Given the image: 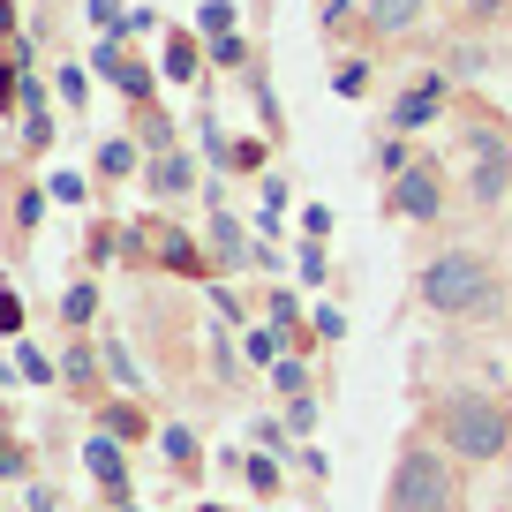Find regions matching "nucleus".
<instances>
[{
	"mask_svg": "<svg viewBox=\"0 0 512 512\" xmlns=\"http://www.w3.org/2000/svg\"><path fill=\"white\" fill-rule=\"evenodd\" d=\"M407 294L437 324H482V332L512 324V264L490 241H437L407 272Z\"/></svg>",
	"mask_w": 512,
	"mask_h": 512,
	"instance_id": "obj_1",
	"label": "nucleus"
},
{
	"mask_svg": "<svg viewBox=\"0 0 512 512\" xmlns=\"http://www.w3.org/2000/svg\"><path fill=\"white\" fill-rule=\"evenodd\" d=\"M422 430L467 467H505L512 460V400L490 384H437L422 400Z\"/></svg>",
	"mask_w": 512,
	"mask_h": 512,
	"instance_id": "obj_2",
	"label": "nucleus"
},
{
	"mask_svg": "<svg viewBox=\"0 0 512 512\" xmlns=\"http://www.w3.org/2000/svg\"><path fill=\"white\" fill-rule=\"evenodd\" d=\"M377 512H475L467 460H452L430 430H407L400 452H392V475H384V505Z\"/></svg>",
	"mask_w": 512,
	"mask_h": 512,
	"instance_id": "obj_3",
	"label": "nucleus"
},
{
	"mask_svg": "<svg viewBox=\"0 0 512 512\" xmlns=\"http://www.w3.org/2000/svg\"><path fill=\"white\" fill-rule=\"evenodd\" d=\"M505 196H512V136L497 121H475L460 136V204H475V219H482Z\"/></svg>",
	"mask_w": 512,
	"mask_h": 512,
	"instance_id": "obj_4",
	"label": "nucleus"
},
{
	"mask_svg": "<svg viewBox=\"0 0 512 512\" xmlns=\"http://www.w3.org/2000/svg\"><path fill=\"white\" fill-rule=\"evenodd\" d=\"M452 196H460V189L445 181V166H437L430 151H415V166H407L400 181H384V211L407 219V226H445Z\"/></svg>",
	"mask_w": 512,
	"mask_h": 512,
	"instance_id": "obj_5",
	"label": "nucleus"
},
{
	"mask_svg": "<svg viewBox=\"0 0 512 512\" xmlns=\"http://www.w3.org/2000/svg\"><path fill=\"white\" fill-rule=\"evenodd\" d=\"M452 106V76L445 68H415L400 91L384 98V136H415V128H437Z\"/></svg>",
	"mask_w": 512,
	"mask_h": 512,
	"instance_id": "obj_6",
	"label": "nucleus"
},
{
	"mask_svg": "<svg viewBox=\"0 0 512 512\" xmlns=\"http://www.w3.org/2000/svg\"><path fill=\"white\" fill-rule=\"evenodd\" d=\"M430 8H437V0H362V38H369V46H400V38L422 31Z\"/></svg>",
	"mask_w": 512,
	"mask_h": 512,
	"instance_id": "obj_7",
	"label": "nucleus"
},
{
	"mask_svg": "<svg viewBox=\"0 0 512 512\" xmlns=\"http://www.w3.org/2000/svg\"><path fill=\"white\" fill-rule=\"evenodd\" d=\"M91 68L113 83V91H128L136 106H151V91H159V83H151V68L136 61V53H128L121 38H98V46H91Z\"/></svg>",
	"mask_w": 512,
	"mask_h": 512,
	"instance_id": "obj_8",
	"label": "nucleus"
},
{
	"mask_svg": "<svg viewBox=\"0 0 512 512\" xmlns=\"http://www.w3.org/2000/svg\"><path fill=\"white\" fill-rule=\"evenodd\" d=\"M144 189L151 196H159V204H181V196H196V159H189V151H151V159H144Z\"/></svg>",
	"mask_w": 512,
	"mask_h": 512,
	"instance_id": "obj_9",
	"label": "nucleus"
},
{
	"mask_svg": "<svg viewBox=\"0 0 512 512\" xmlns=\"http://www.w3.org/2000/svg\"><path fill=\"white\" fill-rule=\"evenodd\" d=\"M204 241H211V264L219 272H241V264H256V249H249V234H241V219L211 196V226H204Z\"/></svg>",
	"mask_w": 512,
	"mask_h": 512,
	"instance_id": "obj_10",
	"label": "nucleus"
},
{
	"mask_svg": "<svg viewBox=\"0 0 512 512\" xmlns=\"http://www.w3.org/2000/svg\"><path fill=\"white\" fill-rule=\"evenodd\" d=\"M83 467L98 475L106 505H128V460H121V437H106V430H98L91 445H83Z\"/></svg>",
	"mask_w": 512,
	"mask_h": 512,
	"instance_id": "obj_11",
	"label": "nucleus"
},
{
	"mask_svg": "<svg viewBox=\"0 0 512 512\" xmlns=\"http://www.w3.org/2000/svg\"><path fill=\"white\" fill-rule=\"evenodd\" d=\"M317 31H324V46L347 53V38L362 31V0H317Z\"/></svg>",
	"mask_w": 512,
	"mask_h": 512,
	"instance_id": "obj_12",
	"label": "nucleus"
},
{
	"mask_svg": "<svg viewBox=\"0 0 512 512\" xmlns=\"http://www.w3.org/2000/svg\"><path fill=\"white\" fill-rule=\"evenodd\" d=\"M144 159H151V151L136 144V136H106V144H98V181H128Z\"/></svg>",
	"mask_w": 512,
	"mask_h": 512,
	"instance_id": "obj_13",
	"label": "nucleus"
},
{
	"mask_svg": "<svg viewBox=\"0 0 512 512\" xmlns=\"http://www.w3.org/2000/svg\"><path fill=\"white\" fill-rule=\"evenodd\" d=\"M332 91L339 98H369L377 91V61H369V53H339L332 61Z\"/></svg>",
	"mask_w": 512,
	"mask_h": 512,
	"instance_id": "obj_14",
	"label": "nucleus"
},
{
	"mask_svg": "<svg viewBox=\"0 0 512 512\" xmlns=\"http://www.w3.org/2000/svg\"><path fill=\"white\" fill-rule=\"evenodd\" d=\"M98 430H106V437H121V445H136V437H151V422H144V407L106 400V407H98Z\"/></svg>",
	"mask_w": 512,
	"mask_h": 512,
	"instance_id": "obj_15",
	"label": "nucleus"
},
{
	"mask_svg": "<svg viewBox=\"0 0 512 512\" xmlns=\"http://www.w3.org/2000/svg\"><path fill=\"white\" fill-rule=\"evenodd\" d=\"M241 475H249L256 497H279V490H287V460H279V452H249V460H241Z\"/></svg>",
	"mask_w": 512,
	"mask_h": 512,
	"instance_id": "obj_16",
	"label": "nucleus"
},
{
	"mask_svg": "<svg viewBox=\"0 0 512 512\" xmlns=\"http://www.w3.org/2000/svg\"><path fill=\"white\" fill-rule=\"evenodd\" d=\"M166 76H174V83L204 76V61H196V31H166Z\"/></svg>",
	"mask_w": 512,
	"mask_h": 512,
	"instance_id": "obj_17",
	"label": "nucleus"
},
{
	"mask_svg": "<svg viewBox=\"0 0 512 512\" xmlns=\"http://www.w3.org/2000/svg\"><path fill=\"white\" fill-rule=\"evenodd\" d=\"M369 166H377L384 181H400L407 166H415V136H377V151H369Z\"/></svg>",
	"mask_w": 512,
	"mask_h": 512,
	"instance_id": "obj_18",
	"label": "nucleus"
},
{
	"mask_svg": "<svg viewBox=\"0 0 512 512\" xmlns=\"http://www.w3.org/2000/svg\"><path fill=\"white\" fill-rule=\"evenodd\" d=\"M241 354H249L256 369H272L279 354H294V347H287V332H279V324H249V339H241Z\"/></svg>",
	"mask_w": 512,
	"mask_h": 512,
	"instance_id": "obj_19",
	"label": "nucleus"
},
{
	"mask_svg": "<svg viewBox=\"0 0 512 512\" xmlns=\"http://www.w3.org/2000/svg\"><path fill=\"white\" fill-rule=\"evenodd\" d=\"M159 445H166V460H174L181 475H204V452H196V430H181V422H166V430H159Z\"/></svg>",
	"mask_w": 512,
	"mask_h": 512,
	"instance_id": "obj_20",
	"label": "nucleus"
},
{
	"mask_svg": "<svg viewBox=\"0 0 512 512\" xmlns=\"http://www.w3.org/2000/svg\"><path fill=\"white\" fill-rule=\"evenodd\" d=\"M98 369H106V354H98V347H83V339L61 354V377L76 384V392H91V384H98Z\"/></svg>",
	"mask_w": 512,
	"mask_h": 512,
	"instance_id": "obj_21",
	"label": "nucleus"
},
{
	"mask_svg": "<svg viewBox=\"0 0 512 512\" xmlns=\"http://www.w3.org/2000/svg\"><path fill=\"white\" fill-rule=\"evenodd\" d=\"M98 354H106V377L121 384V392H144V369H136V354H128L121 339H106V347H98Z\"/></svg>",
	"mask_w": 512,
	"mask_h": 512,
	"instance_id": "obj_22",
	"label": "nucleus"
},
{
	"mask_svg": "<svg viewBox=\"0 0 512 512\" xmlns=\"http://www.w3.org/2000/svg\"><path fill=\"white\" fill-rule=\"evenodd\" d=\"M272 392L302 400V392H309V354H279V362H272Z\"/></svg>",
	"mask_w": 512,
	"mask_h": 512,
	"instance_id": "obj_23",
	"label": "nucleus"
},
{
	"mask_svg": "<svg viewBox=\"0 0 512 512\" xmlns=\"http://www.w3.org/2000/svg\"><path fill=\"white\" fill-rule=\"evenodd\" d=\"M91 317H98V287H91V279H76V287L61 294V324H76V332H83Z\"/></svg>",
	"mask_w": 512,
	"mask_h": 512,
	"instance_id": "obj_24",
	"label": "nucleus"
},
{
	"mask_svg": "<svg viewBox=\"0 0 512 512\" xmlns=\"http://www.w3.org/2000/svg\"><path fill=\"white\" fill-rule=\"evenodd\" d=\"M482 68H490V46H482V38H475V46H452V53H445V76H452V83L482 76Z\"/></svg>",
	"mask_w": 512,
	"mask_h": 512,
	"instance_id": "obj_25",
	"label": "nucleus"
},
{
	"mask_svg": "<svg viewBox=\"0 0 512 512\" xmlns=\"http://www.w3.org/2000/svg\"><path fill=\"white\" fill-rule=\"evenodd\" d=\"M196 31L219 46V38H234V0H204V16H196Z\"/></svg>",
	"mask_w": 512,
	"mask_h": 512,
	"instance_id": "obj_26",
	"label": "nucleus"
},
{
	"mask_svg": "<svg viewBox=\"0 0 512 512\" xmlns=\"http://www.w3.org/2000/svg\"><path fill=\"white\" fill-rule=\"evenodd\" d=\"M505 16H512V0H467V8H460L467 31H490V23H505Z\"/></svg>",
	"mask_w": 512,
	"mask_h": 512,
	"instance_id": "obj_27",
	"label": "nucleus"
},
{
	"mask_svg": "<svg viewBox=\"0 0 512 512\" xmlns=\"http://www.w3.org/2000/svg\"><path fill=\"white\" fill-rule=\"evenodd\" d=\"M279 422H287L294 437H309V430H317V392H302V400H287V415H279Z\"/></svg>",
	"mask_w": 512,
	"mask_h": 512,
	"instance_id": "obj_28",
	"label": "nucleus"
},
{
	"mask_svg": "<svg viewBox=\"0 0 512 512\" xmlns=\"http://www.w3.org/2000/svg\"><path fill=\"white\" fill-rule=\"evenodd\" d=\"M23 475H31V452L16 437H0V482H23Z\"/></svg>",
	"mask_w": 512,
	"mask_h": 512,
	"instance_id": "obj_29",
	"label": "nucleus"
},
{
	"mask_svg": "<svg viewBox=\"0 0 512 512\" xmlns=\"http://www.w3.org/2000/svg\"><path fill=\"white\" fill-rule=\"evenodd\" d=\"M16 369H23L31 384H53V377H61V369H53V362H46L38 347H16Z\"/></svg>",
	"mask_w": 512,
	"mask_h": 512,
	"instance_id": "obj_30",
	"label": "nucleus"
},
{
	"mask_svg": "<svg viewBox=\"0 0 512 512\" xmlns=\"http://www.w3.org/2000/svg\"><path fill=\"white\" fill-rule=\"evenodd\" d=\"M317 339H324V347H339V339H347V317H339V309H332V302H324V309H317Z\"/></svg>",
	"mask_w": 512,
	"mask_h": 512,
	"instance_id": "obj_31",
	"label": "nucleus"
},
{
	"mask_svg": "<svg viewBox=\"0 0 512 512\" xmlns=\"http://www.w3.org/2000/svg\"><path fill=\"white\" fill-rule=\"evenodd\" d=\"M211 61H219V68H249V46H241V31L219 38V46H211Z\"/></svg>",
	"mask_w": 512,
	"mask_h": 512,
	"instance_id": "obj_32",
	"label": "nucleus"
},
{
	"mask_svg": "<svg viewBox=\"0 0 512 512\" xmlns=\"http://www.w3.org/2000/svg\"><path fill=\"white\" fill-rule=\"evenodd\" d=\"M46 196H53V204H83V174H53Z\"/></svg>",
	"mask_w": 512,
	"mask_h": 512,
	"instance_id": "obj_33",
	"label": "nucleus"
},
{
	"mask_svg": "<svg viewBox=\"0 0 512 512\" xmlns=\"http://www.w3.org/2000/svg\"><path fill=\"white\" fill-rule=\"evenodd\" d=\"M38 211H46V189H23V196H16V226H23V234L38 226Z\"/></svg>",
	"mask_w": 512,
	"mask_h": 512,
	"instance_id": "obj_34",
	"label": "nucleus"
},
{
	"mask_svg": "<svg viewBox=\"0 0 512 512\" xmlns=\"http://www.w3.org/2000/svg\"><path fill=\"white\" fill-rule=\"evenodd\" d=\"M0 332H23V302L8 287H0Z\"/></svg>",
	"mask_w": 512,
	"mask_h": 512,
	"instance_id": "obj_35",
	"label": "nucleus"
},
{
	"mask_svg": "<svg viewBox=\"0 0 512 512\" xmlns=\"http://www.w3.org/2000/svg\"><path fill=\"white\" fill-rule=\"evenodd\" d=\"M83 91H91V83H83V68H61V98H68V106H83Z\"/></svg>",
	"mask_w": 512,
	"mask_h": 512,
	"instance_id": "obj_36",
	"label": "nucleus"
},
{
	"mask_svg": "<svg viewBox=\"0 0 512 512\" xmlns=\"http://www.w3.org/2000/svg\"><path fill=\"white\" fill-rule=\"evenodd\" d=\"M302 226H309V241H324V234H332V211H324V204H309V211H302Z\"/></svg>",
	"mask_w": 512,
	"mask_h": 512,
	"instance_id": "obj_37",
	"label": "nucleus"
},
{
	"mask_svg": "<svg viewBox=\"0 0 512 512\" xmlns=\"http://www.w3.org/2000/svg\"><path fill=\"white\" fill-rule=\"evenodd\" d=\"M0 38H16V0H0Z\"/></svg>",
	"mask_w": 512,
	"mask_h": 512,
	"instance_id": "obj_38",
	"label": "nucleus"
},
{
	"mask_svg": "<svg viewBox=\"0 0 512 512\" xmlns=\"http://www.w3.org/2000/svg\"><path fill=\"white\" fill-rule=\"evenodd\" d=\"M437 8H452V16H460V8H467V0H437Z\"/></svg>",
	"mask_w": 512,
	"mask_h": 512,
	"instance_id": "obj_39",
	"label": "nucleus"
},
{
	"mask_svg": "<svg viewBox=\"0 0 512 512\" xmlns=\"http://www.w3.org/2000/svg\"><path fill=\"white\" fill-rule=\"evenodd\" d=\"M196 512H226V505H196Z\"/></svg>",
	"mask_w": 512,
	"mask_h": 512,
	"instance_id": "obj_40",
	"label": "nucleus"
},
{
	"mask_svg": "<svg viewBox=\"0 0 512 512\" xmlns=\"http://www.w3.org/2000/svg\"><path fill=\"white\" fill-rule=\"evenodd\" d=\"M113 512H136V505H113Z\"/></svg>",
	"mask_w": 512,
	"mask_h": 512,
	"instance_id": "obj_41",
	"label": "nucleus"
}]
</instances>
